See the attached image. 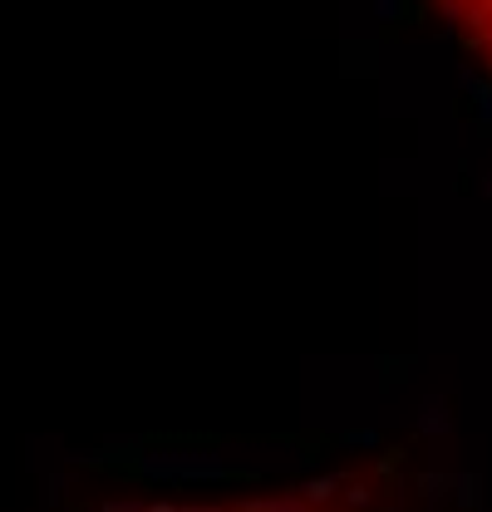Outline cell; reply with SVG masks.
<instances>
[{
  "mask_svg": "<svg viewBox=\"0 0 492 512\" xmlns=\"http://www.w3.org/2000/svg\"><path fill=\"white\" fill-rule=\"evenodd\" d=\"M448 15H453V25L468 35V45L492 64V0H438Z\"/></svg>",
  "mask_w": 492,
  "mask_h": 512,
  "instance_id": "6da1fadb",
  "label": "cell"
}]
</instances>
